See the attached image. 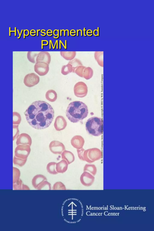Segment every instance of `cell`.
<instances>
[{
  "instance_id": "1",
  "label": "cell",
  "mask_w": 154,
  "mask_h": 231,
  "mask_svg": "<svg viewBox=\"0 0 154 231\" xmlns=\"http://www.w3.org/2000/svg\"><path fill=\"white\" fill-rule=\"evenodd\" d=\"M24 114L29 124L38 130L44 129L50 126L54 117V111L51 105L40 100L33 102Z\"/></svg>"
},
{
  "instance_id": "2",
  "label": "cell",
  "mask_w": 154,
  "mask_h": 231,
  "mask_svg": "<svg viewBox=\"0 0 154 231\" xmlns=\"http://www.w3.org/2000/svg\"><path fill=\"white\" fill-rule=\"evenodd\" d=\"M88 107L83 102L75 101L70 103L66 111V116L73 123H77L87 118Z\"/></svg>"
},
{
  "instance_id": "3",
  "label": "cell",
  "mask_w": 154,
  "mask_h": 231,
  "mask_svg": "<svg viewBox=\"0 0 154 231\" xmlns=\"http://www.w3.org/2000/svg\"><path fill=\"white\" fill-rule=\"evenodd\" d=\"M103 120L100 118L92 117L89 118L85 124V129L89 135L99 136L103 133Z\"/></svg>"
},
{
  "instance_id": "4",
  "label": "cell",
  "mask_w": 154,
  "mask_h": 231,
  "mask_svg": "<svg viewBox=\"0 0 154 231\" xmlns=\"http://www.w3.org/2000/svg\"><path fill=\"white\" fill-rule=\"evenodd\" d=\"M30 151V146L29 145H18L15 150V156L23 159H27Z\"/></svg>"
},
{
  "instance_id": "5",
  "label": "cell",
  "mask_w": 154,
  "mask_h": 231,
  "mask_svg": "<svg viewBox=\"0 0 154 231\" xmlns=\"http://www.w3.org/2000/svg\"><path fill=\"white\" fill-rule=\"evenodd\" d=\"M49 148L51 152L55 154H61L65 150L64 144L57 141H52L49 145Z\"/></svg>"
},
{
  "instance_id": "6",
  "label": "cell",
  "mask_w": 154,
  "mask_h": 231,
  "mask_svg": "<svg viewBox=\"0 0 154 231\" xmlns=\"http://www.w3.org/2000/svg\"><path fill=\"white\" fill-rule=\"evenodd\" d=\"M39 81V77L34 73H32L25 76L24 78V83L27 87H32L38 84Z\"/></svg>"
},
{
  "instance_id": "7",
  "label": "cell",
  "mask_w": 154,
  "mask_h": 231,
  "mask_svg": "<svg viewBox=\"0 0 154 231\" xmlns=\"http://www.w3.org/2000/svg\"><path fill=\"white\" fill-rule=\"evenodd\" d=\"M87 87L85 83L83 82L77 83L74 87V92L76 96L80 97H85L87 95Z\"/></svg>"
},
{
  "instance_id": "8",
  "label": "cell",
  "mask_w": 154,
  "mask_h": 231,
  "mask_svg": "<svg viewBox=\"0 0 154 231\" xmlns=\"http://www.w3.org/2000/svg\"><path fill=\"white\" fill-rule=\"evenodd\" d=\"M95 177L90 173L87 172H84L80 177V181L84 186L89 187L93 184Z\"/></svg>"
},
{
  "instance_id": "9",
  "label": "cell",
  "mask_w": 154,
  "mask_h": 231,
  "mask_svg": "<svg viewBox=\"0 0 154 231\" xmlns=\"http://www.w3.org/2000/svg\"><path fill=\"white\" fill-rule=\"evenodd\" d=\"M34 69L37 73L40 76H44L49 71V64L44 62H36Z\"/></svg>"
},
{
  "instance_id": "10",
  "label": "cell",
  "mask_w": 154,
  "mask_h": 231,
  "mask_svg": "<svg viewBox=\"0 0 154 231\" xmlns=\"http://www.w3.org/2000/svg\"><path fill=\"white\" fill-rule=\"evenodd\" d=\"M16 144L17 145H28L30 146L32 145V141L30 136L25 133H23L20 135L17 138Z\"/></svg>"
},
{
  "instance_id": "11",
  "label": "cell",
  "mask_w": 154,
  "mask_h": 231,
  "mask_svg": "<svg viewBox=\"0 0 154 231\" xmlns=\"http://www.w3.org/2000/svg\"><path fill=\"white\" fill-rule=\"evenodd\" d=\"M67 126V121L63 116H59L55 119L54 126L57 131H61L64 130Z\"/></svg>"
},
{
  "instance_id": "12",
  "label": "cell",
  "mask_w": 154,
  "mask_h": 231,
  "mask_svg": "<svg viewBox=\"0 0 154 231\" xmlns=\"http://www.w3.org/2000/svg\"><path fill=\"white\" fill-rule=\"evenodd\" d=\"M51 60L50 54L47 52H39L36 59V62H42L50 64Z\"/></svg>"
},
{
  "instance_id": "13",
  "label": "cell",
  "mask_w": 154,
  "mask_h": 231,
  "mask_svg": "<svg viewBox=\"0 0 154 231\" xmlns=\"http://www.w3.org/2000/svg\"><path fill=\"white\" fill-rule=\"evenodd\" d=\"M84 143L83 138L81 136L77 135L74 136L71 140L73 146L77 149L82 148Z\"/></svg>"
},
{
  "instance_id": "14",
  "label": "cell",
  "mask_w": 154,
  "mask_h": 231,
  "mask_svg": "<svg viewBox=\"0 0 154 231\" xmlns=\"http://www.w3.org/2000/svg\"><path fill=\"white\" fill-rule=\"evenodd\" d=\"M47 180L46 178L44 175L41 174L36 175L34 176L32 180V186L35 189H36L43 182Z\"/></svg>"
},
{
  "instance_id": "15",
  "label": "cell",
  "mask_w": 154,
  "mask_h": 231,
  "mask_svg": "<svg viewBox=\"0 0 154 231\" xmlns=\"http://www.w3.org/2000/svg\"><path fill=\"white\" fill-rule=\"evenodd\" d=\"M69 164L65 160H63L56 163V169L58 173H63L65 172L68 167Z\"/></svg>"
},
{
  "instance_id": "16",
  "label": "cell",
  "mask_w": 154,
  "mask_h": 231,
  "mask_svg": "<svg viewBox=\"0 0 154 231\" xmlns=\"http://www.w3.org/2000/svg\"><path fill=\"white\" fill-rule=\"evenodd\" d=\"M61 157L63 160H66L69 165H70L75 160L74 155L71 152L65 150L61 154Z\"/></svg>"
},
{
  "instance_id": "17",
  "label": "cell",
  "mask_w": 154,
  "mask_h": 231,
  "mask_svg": "<svg viewBox=\"0 0 154 231\" xmlns=\"http://www.w3.org/2000/svg\"><path fill=\"white\" fill-rule=\"evenodd\" d=\"M60 53L61 56L67 60H72L76 55V52L75 51L61 52Z\"/></svg>"
},
{
  "instance_id": "18",
  "label": "cell",
  "mask_w": 154,
  "mask_h": 231,
  "mask_svg": "<svg viewBox=\"0 0 154 231\" xmlns=\"http://www.w3.org/2000/svg\"><path fill=\"white\" fill-rule=\"evenodd\" d=\"M56 163L51 162L48 164L46 169L47 172L49 173L54 175H57L58 173L56 171Z\"/></svg>"
},
{
  "instance_id": "19",
  "label": "cell",
  "mask_w": 154,
  "mask_h": 231,
  "mask_svg": "<svg viewBox=\"0 0 154 231\" xmlns=\"http://www.w3.org/2000/svg\"><path fill=\"white\" fill-rule=\"evenodd\" d=\"M46 96L47 99L51 102L54 101L57 98V94L53 90L48 91L46 93Z\"/></svg>"
},
{
  "instance_id": "20",
  "label": "cell",
  "mask_w": 154,
  "mask_h": 231,
  "mask_svg": "<svg viewBox=\"0 0 154 231\" xmlns=\"http://www.w3.org/2000/svg\"><path fill=\"white\" fill-rule=\"evenodd\" d=\"M27 160V159H23L20 158L15 156L13 158V162L15 165L18 167H21L25 165Z\"/></svg>"
},
{
  "instance_id": "21",
  "label": "cell",
  "mask_w": 154,
  "mask_h": 231,
  "mask_svg": "<svg viewBox=\"0 0 154 231\" xmlns=\"http://www.w3.org/2000/svg\"><path fill=\"white\" fill-rule=\"evenodd\" d=\"M51 184L47 181H45L43 182L36 189L38 190H51Z\"/></svg>"
},
{
  "instance_id": "22",
  "label": "cell",
  "mask_w": 154,
  "mask_h": 231,
  "mask_svg": "<svg viewBox=\"0 0 154 231\" xmlns=\"http://www.w3.org/2000/svg\"><path fill=\"white\" fill-rule=\"evenodd\" d=\"M103 52H95L94 56L96 60L100 66L103 67Z\"/></svg>"
},
{
  "instance_id": "23",
  "label": "cell",
  "mask_w": 154,
  "mask_h": 231,
  "mask_svg": "<svg viewBox=\"0 0 154 231\" xmlns=\"http://www.w3.org/2000/svg\"><path fill=\"white\" fill-rule=\"evenodd\" d=\"M39 52H28L27 58L29 61L32 63H35V58L38 56Z\"/></svg>"
},
{
  "instance_id": "24",
  "label": "cell",
  "mask_w": 154,
  "mask_h": 231,
  "mask_svg": "<svg viewBox=\"0 0 154 231\" xmlns=\"http://www.w3.org/2000/svg\"><path fill=\"white\" fill-rule=\"evenodd\" d=\"M69 63L72 66L73 69V72H75V69L78 66L83 65L81 61L77 58H75L71 60Z\"/></svg>"
},
{
  "instance_id": "25",
  "label": "cell",
  "mask_w": 154,
  "mask_h": 231,
  "mask_svg": "<svg viewBox=\"0 0 154 231\" xmlns=\"http://www.w3.org/2000/svg\"><path fill=\"white\" fill-rule=\"evenodd\" d=\"M72 72H73V69L71 65L69 63L63 66L61 69V73L64 75H66Z\"/></svg>"
},
{
  "instance_id": "26",
  "label": "cell",
  "mask_w": 154,
  "mask_h": 231,
  "mask_svg": "<svg viewBox=\"0 0 154 231\" xmlns=\"http://www.w3.org/2000/svg\"><path fill=\"white\" fill-rule=\"evenodd\" d=\"M22 120L21 117L19 113L13 112V125L19 126Z\"/></svg>"
},
{
  "instance_id": "27",
  "label": "cell",
  "mask_w": 154,
  "mask_h": 231,
  "mask_svg": "<svg viewBox=\"0 0 154 231\" xmlns=\"http://www.w3.org/2000/svg\"><path fill=\"white\" fill-rule=\"evenodd\" d=\"M13 184H14L20 179L21 173L20 170L17 168L13 167Z\"/></svg>"
},
{
  "instance_id": "28",
  "label": "cell",
  "mask_w": 154,
  "mask_h": 231,
  "mask_svg": "<svg viewBox=\"0 0 154 231\" xmlns=\"http://www.w3.org/2000/svg\"><path fill=\"white\" fill-rule=\"evenodd\" d=\"M66 188L65 185L61 182H57L53 185L52 187L53 190H66Z\"/></svg>"
},
{
  "instance_id": "29",
  "label": "cell",
  "mask_w": 154,
  "mask_h": 231,
  "mask_svg": "<svg viewBox=\"0 0 154 231\" xmlns=\"http://www.w3.org/2000/svg\"><path fill=\"white\" fill-rule=\"evenodd\" d=\"M84 171L89 172L95 175L96 173V169L94 165H86L84 167Z\"/></svg>"
},
{
  "instance_id": "30",
  "label": "cell",
  "mask_w": 154,
  "mask_h": 231,
  "mask_svg": "<svg viewBox=\"0 0 154 231\" xmlns=\"http://www.w3.org/2000/svg\"><path fill=\"white\" fill-rule=\"evenodd\" d=\"M18 125H13V141L17 138L20 135V130Z\"/></svg>"
},
{
  "instance_id": "31",
  "label": "cell",
  "mask_w": 154,
  "mask_h": 231,
  "mask_svg": "<svg viewBox=\"0 0 154 231\" xmlns=\"http://www.w3.org/2000/svg\"><path fill=\"white\" fill-rule=\"evenodd\" d=\"M22 181L20 179L16 183L13 184V187L15 190H22Z\"/></svg>"
},
{
  "instance_id": "32",
  "label": "cell",
  "mask_w": 154,
  "mask_h": 231,
  "mask_svg": "<svg viewBox=\"0 0 154 231\" xmlns=\"http://www.w3.org/2000/svg\"><path fill=\"white\" fill-rule=\"evenodd\" d=\"M85 68V66L83 65L79 66L75 69V73L79 76V75H80V76H81V75H83L84 70Z\"/></svg>"
},
{
  "instance_id": "33",
  "label": "cell",
  "mask_w": 154,
  "mask_h": 231,
  "mask_svg": "<svg viewBox=\"0 0 154 231\" xmlns=\"http://www.w3.org/2000/svg\"><path fill=\"white\" fill-rule=\"evenodd\" d=\"M53 35L54 36L53 38L54 39H58L60 37V30H59L55 29L53 32Z\"/></svg>"
},
{
  "instance_id": "34",
  "label": "cell",
  "mask_w": 154,
  "mask_h": 231,
  "mask_svg": "<svg viewBox=\"0 0 154 231\" xmlns=\"http://www.w3.org/2000/svg\"><path fill=\"white\" fill-rule=\"evenodd\" d=\"M49 45V42L47 40H42L41 41L42 49H44V46H47Z\"/></svg>"
},
{
  "instance_id": "35",
  "label": "cell",
  "mask_w": 154,
  "mask_h": 231,
  "mask_svg": "<svg viewBox=\"0 0 154 231\" xmlns=\"http://www.w3.org/2000/svg\"><path fill=\"white\" fill-rule=\"evenodd\" d=\"M65 45L63 43V42H62V41H61V40H60V41H59V43H60L59 44H60L59 49L60 50H61V48H62V46H61V45H62L63 46V47H64V48H65V49H66V50L67 49V40H65Z\"/></svg>"
},
{
  "instance_id": "36",
  "label": "cell",
  "mask_w": 154,
  "mask_h": 231,
  "mask_svg": "<svg viewBox=\"0 0 154 231\" xmlns=\"http://www.w3.org/2000/svg\"><path fill=\"white\" fill-rule=\"evenodd\" d=\"M46 35L49 37H51L53 35V32L51 29H48L46 32Z\"/></svg>"
},
{
  "instance_id": "37",
  "label": "cell",
  "mask_w": 154,
  "mask_h": 231,
  "mask_svg": "<svg viewBox=\"0 0 154 231\" xmlns=\"http://www.w3.org/2000/svg\"><path fill=\"white\" fill-rule=\"evenodd\" d=\"M30 34V32L27 29L24 30V38L25 39L26 36H28Z\"/></svg>"
},
{
  "instance_id": "38",
  "label": "cell",
  "mask_w": 154,
  "mask_h": 231,
  "mask_svg": "<svg viewBox=\"0 0 154 231\" xmlns=\"http://www.w3.org/2000/svg\"><path fill=\"white\" fill-rule=\"evenodd\" d=\"M70 34L72 36H75L77 35V32L74 29H72L71 30L70 32Z\"/></svg>"
},
{
  "instance_id": "39",
  "label": "cell",
  "mask_w": 154,
  "mask_h": 231,
  "mask_svg": "<svg viewBox=\"0 0 154 231\" xmlns=\"http://www.w3.org/2000/svg\"><path fill=\"white\" fill-rule=\"evenodd\" d=\"M30 34L33 37H35L36 35V32L34 29H32L30 30Z\"/></svg>"
},
{
  "instance_id": "40",
  "label": "cell",
  "mask_w": 154,
  "mask_h": 231,
  "mask_svg": "<svg viewBox=\"0 0 154 231\" xmlns=\"http://www.w3.org/2000/svg\"><path fill=\"white\" fill-rule=\"evenodd\" d=\"M79 33L81 34V36H83V30L81 29H77V35L78 37L79 36Z\"/></svg>"
},
{
  "instance_id": "41",
  "label": "cell",
  "mask_w": 154,
  "mask_h": 231,
  "mask_svg": "<svg viewBox=\"0 0 154 231\" xmlns=\"http://www.w3.org/2000/svg\"><path fill=\"white\" fill-rule=\"evenodd\" d=\"M41 34H40L41 35L43 36V37H45L46 36V30L44 29H42L41 30Z\"/></svg>"
},
{
  "instance_id": "42",
  "label": "cell",
  "mask_w": 154,
  "mask_h": 231,
  "mask_svg": "<svg viewBox=\"0 0 154 231\" xmlns=\"http://www.w3.org/2000/svg\"><path fill=\"white\" fill-rule=\"evenodd\" d=\"M93 32L91 30H88L87 32V34L89 36H91L93 35Z\"/></svg>"
},
{
  "instance_id": "43",
  "label": "cell",
  "mask_w": 154,
  "mask_h": 231,
  "mask_svg": "<svg viewBox=\"0 0 154 231\" xmlns=\"http://www.w3.org/2000/svg\"><path fill=\"white\" fill-rule=\"evenodd\" d=\"M56 47L57 48H56L58 50L59 49V41L58 40H56V42H55L54 46L53 48V50H54L55 49V48H56Z\"/></svg>"
},
{
  "instance_id": "44",
  "label": "cell",
  "mask_w": 154,
  "mask_h": 231,
  "mask_svg": "<svg viewBox=\"0 0 154 231\" xmlns=\"http://www.w3.org/2000/svg\"><path fill=\"white\" fill-rule=\"evenodd\" d=\"M29 187L27 185L23 184L22 186V190H30Z\"/></svg>"
},
{
  "instance_id": "45",
  "label": "cell",
  "mask_w": 154,
  "mask_h": 231,
  "mask_svg": "<svg viewBox=\"0 0 154 231\" xmlns=\"http://www.w3.org/2000/svg\"><path fill=\"white\" fill-rule=\"evenodd\" d=\"M53 46H53V42H52V40H50V47H49V48H50V50H51L52 47V48H53Z\"/></svg>"
},
{
  "instance_id": "46",
  "label": "cell",
  "mask_w": 154,
  "mask_h": 231,
  "mask_svg": "<svg viewBox=\"0 0 154 231\" xmlns=\"http://www.w3.org/2000/svg\"><path fill=\"white\" fill-rule=\"evenodd\" d=\"M65 30H64V29L61 30H60V36H63V32H64Z\"/></svg>"
},
{
  "instance_id": "47",
  "label": "cell",
  "mask_w": 154,
  "mask_h": 231,
  "mask_svg": "<svg viewBox=\"0 0 154 231\" xmlns=\"http://www.w3.org/2000/svg\"><path fill=\"white\" fill-rule=\"evenodd\" d=\"M83 35L84 36H87V35H86V32L87 31V30H86V29L85 28H84L83 30Z\"/></svg>"
},
{
  "instance_id": "48",
  "label": "cell",
  "mask_w": 154,
  "mask_h": 231,
  "mask_svg": "<svg viewBox=\"0 0 154 231\" xmlns=\"http://www.w3.org/2000/svg\"><path fill=\"white\" fill-rule=\"evenodd\" d=\"M41 30L40 29H38L37 30L36 35L37 36H39V33L40 32H41Z\"/></svg>"
}]
</instances>
